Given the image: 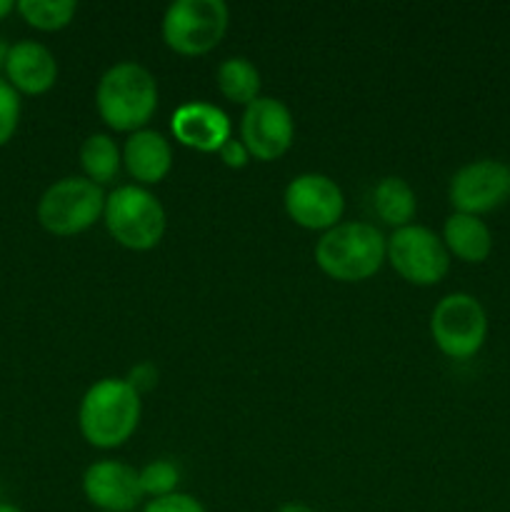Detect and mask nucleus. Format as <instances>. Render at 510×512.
I'll list each match as a JSON object with an SVG mask.
<instances>
[{
    "label": "nucleus",
    "mask_w": 510,
    "mask_h": 512,
    "mask_svg": "<svg viewBox=\"0 0 510 512\" xmlns=\"http://www.w3.org/2000/svg\"><path fill=\"white\" fill-rule=\"evenodd\" d=\"M140 395L123 378H103L90 385L78 408L80 435L93 448L113 450L128 443L140 423Z\"/></svg>",
    "instance_id": "nucleus-1"
},
{
    "label": "nucleus",
    "mask_w": 510,
    "mask_h": 512,
    "mask_svg": "<svg viewBox=\"0 0 510 512\" xmlns=\"http://www.w3.org/2000/svg\"><path fill=\"white\" fill-rule=\"evenodd\" d=\"M95 105L108 128L118 133H138L158 110V83L148 68L123 60L105 70L98 80Z\"/></svg>",
    "instance_id": "nucleus-2"
},
{
    "label": "nucleus",
    "mask_w": 510,
    "mask_h": 512,
    "mask_svg": "<svg viewBox=\"0 0 510 512\" xmlns=\"http://www.w3.org/2000/svg\"><path fill=\"white\" fill-rule=\"evenodd\" d=\"M388 253V238L370 223H338L315 243V263L340 283L368 280L380 270Z\"/></svg>",
    "instance_id": "nucleus-3"
},
{
    "label": "nucleus",
    "mask_w": 510,
    "mask_h": 512,
    "mask_svg": "<svg viewBox=\"0 0 510 512\" xmlns=\"http://www.w3.org/2000/svg\"><path fill=\"white\" fill-rule=\"evenodd\" d=\"M103 220L108 233L130 250L155 248L165 233L163 205L140 185H120L105 195Z\"/></svg>",
    "instance_id": "nucleus-4"
},
{
    "label": "nucleus",
    "mask_w": 510,
    "mask_h": 512,
    "mask_svg": "<svg viewBox=\"0 0 510 512\" xmlns=\"http://www.w3.org/2000/svg\"><path fill=\"white\" fill-rule=\"evenodd\" d=\"M105 210V193L85 175L58 180L38 203V220L48 233L68 238L88 230Z\"/></svg>",
    "instance_id": "nucleus-5"
},
{
    "label": "nucleus",
    "mask_w": 510,
    "mask_h": 512,
    "mask_svg": "<svg viewBox=\"0 0 510 512\" xmlns=\"http://www.w3.org/2000/svg\"><path fill=\"white\" fill-rule=\"evenodd\" d=\"M228 18L223 0H175L163 15V40L180 55H205L223 40Z\"/></svg>",
    "instance_id": "nucleus-6"
},
{
    "label": "nucleus",
    "mask_w": 510,
    "mask_h": 512,
    "mask_svg": "<svg viewBox=\"0 0 510 512\" xmlns=\"http://www.w3.org/2000/svg\"><path fill=\"white\" fill-rule=\"evenodd\" d=\"M430 335L443 355L468 360L480 353L488 338V315L478 298L450 293L438 300L430 315Z\"/></svg>",
    "instance_id": "nucleus-7"
},
{
    "label": "nucleus",
    "mask_w": 510,
    "mask_h": 512,
    "mask_svg": "<svg viewBox=\"0 0 510 512\" xmlns=\"http://www.w3.org/2000/svg\"><path fill=\"white\" fill-rule=\"evenodd\" d=\"M395 273L413 285H435L448 275L450 253L443 238L425 225H405L388 238V253Z\"/></svg>",
    "instance_id": "nucleus-8"
},
{
    "label": "nucleus",
    "mask_w": 510,
    "mask_h": 512,
    "mask_svg": "<svg viewBox=\"0 0 510 512\" xmlns=\"http://www.w3.org/2000/svg\"><path fill=\"white\" fill-rule=\"evenodd\" d=\"M448 198L455 213L483 215L510 200V165L503 160H475L450 178Z\"/></svg>",
    "instance_id": "nucleus-9"
},
{
    "label": "nucleus",
    "mask_w": 510,
    "mask_h": 512,
    "mask_svg": "<svg viewBox=\"0 0 510 512\" xmlns=\"http://www.w3.org/2000/svg\"><path fill=\"white\" fill-rule=\"evenodd\" d=\"M285 213L308 230H330L340 223L345 198L340 185L323 173L295 175L283 195Z\"/></svg>",
    "instance_id": "nucleus-10"
},
{
    "label": "nucleus",
    "mask_w": 510,
    "mask_h": 512,
    "mask_svg": "<svg viewBox=\"0 0 510 512\" xmlns=\"http://www.w3.org/2000/svg\"><path fill=\"white\" fill-rule=\"evenodd\" d=\"M293 135V113L278 98L260 95L245 108L243 120H240V140L248 148L250 158L263 160V163L278 160L280 155L288 153V148L293 145Z\"/></svg>",
    "instance_id": "nucleus-11"
},
{
    "label": "nucleus",
    "mask_w": 510,
    "mask_h": 512,
    "mask_svg": "<svg viewBox=\"0 0 510 512\" xmlns=\"http://www.w3.org/2000/svg\"><path fill=\"white\" fill-rule=\"evenodd\" d=\"M83 493L98 512H133L143 503L140 473L120 460H98L83 475Z\"/></svg>",
    "instance_id": "nucleus-12"
},
{
    "label": "nucleus",
    "mask_w": 510,
    "mask_h": 512,
    "mask_svg": "<svg viewBox=\"0 0 510 512\" xmlns=\"http://www.w3.org/2000/svg\"><path fill=\"white\" fill-rule=\"evenodd\" d=\"M175 140L200 153H218L230 140V118L213 103L190 100L183 103L170 118Z\"/></svg>",
    "instance_id": "nucleus-13"
},
{
    "label": "nucleus",
    "mask_w": 510,
    "mask_h": 512,
    "mask_svg": "<svg viewBox=\"0 0 510 512\" xmlns=\"http://www.w3.org/2000/svg\"><path fill=\"white\" fill-rule=\"evenodd\" d=\"M5 73H8V83L18 93L40 95L53 88L58 80V63L43 43L20 40V43L10 45Z\"/></svg>",
    "instance_id": "nucleus-14"
},
{
    "label": "nucleus",
    "mask_w": 510,
    "mask_h": 512,
    "mask_svg": "<svg viewBox=\"0 0 510 512\" xmlns=\"http://www.w3.org/2000/svg\"><path fill=\"white\" fill-rule=\"evenodd\" d=\"M123 163L138 183H160L173 168V148L158 130L143 128L125 140Z\"/></svg>",
    "instance_id": "nucleus-15"
},
{
    "label": "nucleus",
    "mask_w": 510,
    "mask_h": 512,
    "mask_svg": "<svg viewBox=\"0 0 510 512\" xmlns=\"http://www.w3.org/2000/svg\"><path fill=\"white\" fill-rule=\"evenodd\" d=\"M443 243L463 263H483L493 250V233L478 215L453 213L443 225Z\"/></svg>",
    "instance_id": "nucleus-16"
},
{
    "label": "nucleus",
    "mask_w": 510,
    "mask_h": 512,
    "mask_svg": "<svg viewBox=\"0 0 510 512\" xmlns=\"http://www.w3.org/2000/svg\"><path fill=\"white\" fill-rule=\"evenodd\" d=\"M373 208L385 225H393L398 230L410 225L415 210H418V200H415V190L410 188L408 180L388 175L375 185Z\"/></svg>",
    "instance_id": "nucleus-17"
},
{
    "label": "nucleus",
    "mask_w": 510,
    "mask_h": 512,
    "mask_svg": "<svg viewBox=\"0 0 510 512\" xmlns=\"http://www.w3.org/2000/svg\"><path fill=\"white\" fill-rule=\"evenodd\" d=\"M215 83H218V90L230 103L248 108L253 100L260 98V73L243 55H233V58L223 60L218 65V73H215Z\"/></svg>",
    "instance_id": "nucleus-18"
},
{
    "label": "nucleus",
    "mask_w": 510,
    "mask_h": 512,
    "mask_svg": "<svg viewBox=\"0 0 510 512\" xmlns=\"http://www.w3.org/2000/svg\"><path fill=\"white\" fill-rule=\"evenodd\" d=\"M120 150L115 140L105 133H93L80 145V165L85 170V178L93 180L95 185H108L118 178L120 173Z\"/></svg>",
    "instance_id": "nucleus-19"
},
{
    "label": "nucleus",
    "mask_w": 510,
    "mask_h": 512,
    "mask_svg": "<svg viewBox=\"0 0 510 512\" xmlns=\"http://www.w3.org/2000/svg\"><path fill=\"white\" fill-rule=\"evenodd\" d=\"M18 13L38 30H60L78 13L75 0H20Z\"/></svg>",
    "instance_id": "nucleus-20"
},
{
    "label": "nucleus",
    "mask_w": 510,
    "mask_h": 512,
    "mask_svg": "<svg viewBox=\"0 0 510 512\" xmlns=\"http://www.w3.org/2000/svg\"><path fill=\"white\" fill-rule=\"evenodd\" d=\"M140 473V490H143L145 498H165V495L178 493L180 483V468L173 460H153V463L145 465Z\"/></svg>",
    "instance_id": "nucleus-21"
},
{
    "label": "nucleus",
    "mask_w": 510,
    "mask_h": 512,
    "mask_svg": "<svg viewBox=\"0 0 510 512\" xmlns=\"http://www.w3.org/2000/svg\"><path fill=\"white\" fill-rule=\"evenodd\" d=\"M20 120V93L0 78V148L13 138Z\"/></svg>",
    "instance_id": "nucleus-22"
},
{
    "label": "nucleus",
    "mask_w": 510,
    "mask_h": 512,
    "mask_svg": "<svg viewBox=\"0 0 510 512\" xmlns=\"http://www.w3.org/2000/svg\"><path fill=\"white\" fill-rule=\"evenodd\" d=\"M143 512H205V508L200 500L193 498V495L173 493V495H165V498L148 500V505H145Z\"/></svg>",
    "instance_id": "nucleus-23"
},
{
    "label": "nucleus",
    "mask_w": 510,
    "mask_h": 512,
    "mask_svg": "<svg viewBox=\"0 0 510 512\" xmlns=\"http://www.w3.org/2000/svg\"><path fill=\"white\" fill-rule=\"evenodd\" d=\"M125 380L133 385L135 393L143 395V393H148V390L155 388V383H158V370H155L150 363H140L130 370V375Z\"/></svg>",
    "instance_id": "nucleus-24"
},
{
    "label": "nucleus",
    "mask_w": 510,
    "mask_h": 512,
    "mask_svg": "<svg viewBox=\"0 0 510 512\" xmlns=\"http://www.w3.org/2000/svg\"><path fill=\"white\" fill-rule=\"evenodd\" d=\"M218 155H220V160L228 165V168H243L250 158V153H248V148L243 145V140H235V138H230L228 143L218 150Z\"/></svg>",
    "instance_id": "nucleus-25"
},
{
    "label": "nucleus",
    "mask_w": 510,
    "mask_h": 512,
    "mask_svg": "<svg viewBox=\"0 0 510 512\" xmlns=\"http://www.w3.org/2000/svg\"><path fill=\"white\" fill-rule=\"evenodd\" d=\"M275 512H315V510L308 508V505H300V503H285V505H280Z\"/></svg>",
    "instance_id": "nucleus-26"
},
{
    "label": "nucleus",
    "mask_w": 510,
    "mask_h": 512,
    "mask_svg": "<svg viewBox=\"0 0 510 512\" xmlns=\"http://www.w3.org/2000/svg\"><path fill=\"white\" fill-rule=\"evenodd\" d=\"M15 5H18V3H13V0H0V20H3L5 15L13 13Z\"/></svg>",
    "instance_id": "nucleus-27"
},
{
    "label": "nucleus",
    "mask_w": 510,
    "mask_h": 512,
    "mask_svg": "<svg viewBox=\"0 0 510 512\" xmlns=\"http://www.w3.org/2000/svg\"><path fill=\"white\" fill-rule=\"evenodd\" d=\"M8 50H10V45L5 43L3 38H0V68H5V60H8Z\"/></svg>",
    "instance_id": "nucleus-28"
},
{
    "label": "nucleus",
    "mask_w": 510,
    "mask_h": 512,
    "mask_svg": "<svg viewBox=\"0 0 510 512\" xmlns=\"http://www.w3.org/2000/svg\"><path fill=\"white\" fill-rule=\"evenodd\" d=\"M0 512H23V510L15 508V505H10V503H0Z\"/></svg>",
    "instance_id": "nucleus-29"
}]
</instances>
